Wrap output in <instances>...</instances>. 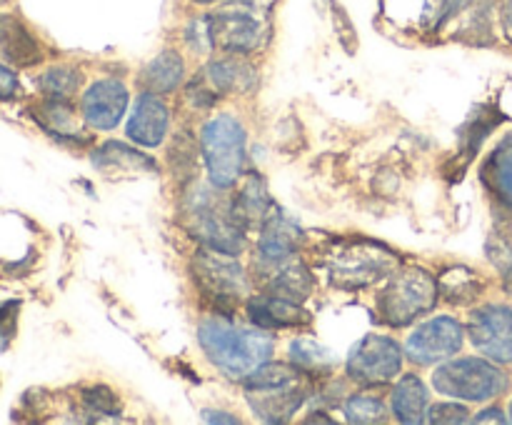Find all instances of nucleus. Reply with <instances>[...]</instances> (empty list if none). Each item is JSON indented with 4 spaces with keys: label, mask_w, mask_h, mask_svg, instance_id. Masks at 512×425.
I'll list each match as a JSON object with an SVG mask.
<instances>
[{
    "label": "nucleus",
    "mask_w": 512,
    "mask_h": 425,
    "mask_svg": "<svg viewBox=\"0 0 512 425\" xmlns=\"http://www.w3.org/2000/svg\"><path fill=\"white\" fill-rule=\"evenodd\" d=\"M438 290L448 303L468 305L478 298L480 290H483V283H480L473 270L450 268L438 278Z\"/></svg>",
    "instance_id": "obj_25"
},
{
    "label": "nucleus",
    "mask_w": 512,
    "mask_h": 425,
    "mask_svg": "<svg viewBox=\"0 0 512 425\" xmlns=\"http://www.w3.org/2000/svg\"><path fill=\"white\" fill-rule=\"evenodd\" d=\"M403 365V350L385 335H368L353 348L348 358L350 378L363 385H380L393 380Z\"/></svg>",
    "instance_id": "obj_9"
},
{
    "label": "nucleus",
    "mask_w": 512,
    "mask_h": 425,
    "mask_svg": "<svg viewBox=\"0 0 512 425\" xmlns=\"http://www.w3.org/2000/svg\"><path fill=\"white\" fill-rule=\"evenodd\" d=\"M0 55H3L8 63L20 65V68L35 65L43 58L40 45L35 43V38L28 33V28H25L20 20L10 18V15H0Z\"/></svg>",
    "instance_id": "obj_17"
},
{
    "label": "nucleus",
    "mask_w": 512,
    "mask_h": 425,
    "mask_svg": "<svg viewBox=\"0 0 512 425\" xmlns=\"http://www.w3.org/2000/svg\"><path fill=\"white\" fill-rule=\"evenodd\" d=\"M273 268L275 273L268 278L270 293L293 300V303L308 298L313 280H310V273L305 270V265L293 263V260H285V263L273 265Z\"/></svg>",
    "instance_id": "obj_21"
},
{
    "label": "nucleus",
    "mask_w": 512,
    "mask_h": 425,
    "mask_svg": "<svg viewBox=\"0 0 512 425\" xmlns=\"http://www.w3.org/2000/svg\"><path fill=\"white\" fill-rule=\"evenodd\" d=\"M475 423H505V415L500 408H488L475 418Z\"/></svg>",
    "instance_id": "obj_35"
},
{
    "label": "nucleus",
    "mask_w": 512,
    "mask_h": 425,
    "mask_svg": "<svg viewBox=\"0 0 512 425\" xmlns=\"http://www.w3.org/2000/svg\"><path fill=\"white\" fill-rule=\"evenodd\" d=\"M470 340L480 353L498 363H512V310L505 305H485L468 320Z\"/></svg>",
    "instance_id": "obj_11"
},
{
    "label": "nucleus",
    "mask_w": 512,
    "mask_h": 425,
    "mask_svg": "<svg viewBox=\"0 0 512 425\" xmlns=\"http://www.w3.org/2000/svg\"><path fill=\"white\" fill-rule=\"evenodd\" d=\"M248 313L258 328L275 330V328H298V325L310 323V315L300 308L298 303L280 295H258L248 300Z\"/></svg>",
    "instance_id": "obj_15"
},
{
    "label": "nucleus",
    "mask_w": 512,
    "mask_h": 425,
    "mask_svg": "<svg viewBox=\"0 0 512 425\" xmlns=\"http://www.w3.org/2000/svg\"><path fill=\"white\" fill-rule=\"evenodd\" d=\"M15 93H18V78H15L13 70L0 65V100L13 98Z\"/></svg>",
    "instance_id": "obj_33"
},
{
    "label": "nucleus",
    "mask_w": 512,
    "mask_h": 425,
    "mask_svg": "<svg viewBox=\"0 0 512 425\" xmlns=\"http://www.w3.org/2000/svg\"><path fill=\"white\" fill-rule=\"evenodd\" d=\"M145 88L150 93H173L183 80V60L173 50H165L158 58L150 60V65L143 73Z\"/></svg>",
    "instance_id": "obj_23"
},
{
    "label": "nucleus",
    "mask_w": 512,
    "mask_h": 425,
    "mask_svg": "<svg viewBox=\"0 0 512 425\" xmlns=\"http://www.w3.org/2000/svg\"><path fill=\"white\" fill-rule=\"evenodd\" d=\"M470 0H445V15H453L458 10H463Z\"/></svg>",
    "instance_id": "obj_38"
},
{
    "label": "nucleus",
    "mask_w": 512,
    "mask_h": 425,
    "mask_svg": "<svg viewBox=\"0 0 512 425\" xmlns=\"http://www.w3.org/2000/svg\"><path fill=\"white\" fill-rule=\"evenodd\" d=\"M323 268L330 283L340 290H360L395 273L400 265L398 253L383 243L365 238H338L323 248Z\"/></svg>",
    "instance_id": "obj_2"
},
{
    "label": "nucleus",
    "mask_w": 512,
    "mask_h": 425,
    "mask_svg": "<svg viewBox=\"0 0 512 425\" xmlns=\"http://www.w3.org/2000/svg\"><path fill=\"white\" fill-rule=\"evenodd\" d=\"M290 358L298 368H303L305 373H328L335 365V358L330 355L328 348L313 343V340H298V343L290 345Z\"/></svg>",
    "instance_id": "obj_26"
},
{
    "label": "nucleus",
    "mask_w": 512,
    "mask_h": 425,
    "mask_svg": "<svg viewBox=\"0 0 512 425\" xmlns=\"http://www.w3.org/2000/svg\"><path fill=\"white\" fill-rule=\"evenodd\" d=\"M80 75L70 68H53L40 78V88L55 100H68L78 90Z\"/></svg>",
    "instance_id": "obj_27"
},
{
    "label": "nucleus",
    "mask_w": 512,
    "mask_h": 425,
    "mask_svg": "<svg viewBox=\"0 0 512 425\" xmlns=\"http://www.w3.org/2000/svg\"><path fill=\"white\" fill-rule=\"evenodd\" d=\"M428 388L418 375L408 373L393 390V413L400 423H423L428 413Z\"/></svg>",
    "instance_id": "obj_18"
},
{
    "label": "nucleus",
    "mask_w": 512,
    "mask_h": 425,
    "mask_svg": "<svg viewBox=\"0 0 512 425\" xmlns=\"http://www.w3.org/2000/svg\"><path fill=\"white\" fill-rule=\"evenodd\" d=\"M440 298L438 280L423 268L395 270L393 280L385 285L383 293L378 295V315L383 323L408 325L420 315L430 313Z\"/></svg>",
    "instance_id": "obj_4"
},
{
    "label": "nucleus",
    "mask_w": 512,
    "mask_h": 425,
    "mask_svg": "<svg viewBox=\"0 0 512 425\" xmlns=\"http://www.w3.org/2000/svg\"><path fill=\"white\" fill-rule=\"evenodd\" d=\"M233 215L235 220H238L243 228H248V225H255V223H265V220L270 218V198L268 193H265V185L263 180L255 178V175H250L248 180H245V185L240 188V193L235 195L233 200Z\"/></svg>",
    "instance_id": "obj_20"
},
{
    "label": "nucleus",
    "mask_w": 512,
    "mask_h": 425,
    "mask_svg": "<svg viewBox=\"0 0 512 425\" xmlns=\"http://www.w3.org/2000/svg\"><path fill=\"white\" fill-rule=\"evenodd\" d=\"M165 133H168V108L163 100L155 93H143L135 103L133 115L128 120V135L140 145H153L163 143Z\"/></svg>",
    "instance_id": "obj_14"
},
{
    "label": "nucleus",
    "mask_w": 512,
    "mask_h": 425,
    "mask_svg": "<svg viewBox=\"0 0 512 425\" xmlns=\"http://www.w3.org/2000/svg\"><path fill=\"white\" fill-rule=\"evenodd\" d=\"M483 180L488 188L512 208V140H505L488 158L483 168Z\"/></svg>",
    "instance_id": "obj_24"
},
{
    "label": "nucleus",
    "mask_w": 512,
    "mask_h": 425,
    "mask_svg": "<svg viewBox=\"0 0 512 425\" xmlns=\"http://www.w3.org/2000/svg\"><path fill=\"white\" fill-rule=\"evenodd\" d=\"M193 270L200 288L220 303L240 300L248 293L243 268L238 265V260H233V255L223 253V250H200L193 260Z\"/></svg>",
    "instance_id": "obj_10"
},
{
    "label": "nucleus",
    "mask_w": 512,
    "mask_h": 425,
    "mask_svg": "<svg viewBox=\"0 0 512 425\" xmlns=\"http://www.w3.org/2000/svg\"><path fill=\"white\" fill-rule=\"evenodd\" d=\"M345 415L350 423H385V405L373 395H353L345 403Z\"/></svg>",
    "instance_id": "obj_28"
},
{
    "label": "nucleus",
    "mask_w": 512,
    "mask_h": 425,
    "mask_svg": "<svg viewBox=\"0 0 512 425\" xmlns=\"http://www.w3.org/2000/svg\"><path fill=\"white\" fill-rule=\"evenodd\" d=\"M203 158L210 180L218 188H228L243 175L245 130L230 115H218L203 130Z\"/></svg>",
    "instance_id": "obj_6"
},
{
    "label": "nucleus",
    "mask_w": 512,
    "mask_h": 425,
    "mask_svg": "<svg viewBox=\"0 0 512 425\" xmlns=\"http://www.w3.org/2000/svg\"><path fill=\"white\" fill-rule=\"evenodd\" d=\"M203 418L208 420V423H238V418H233V415H223L220 410L218 413H215V410H205Z\"/></svg>",
    "instance_id": "obj_37"
},
{
    "label": "nucleus",
    "mask_w": 512,
    "mask_h": 425,
    "mask_svg": "<svg viewBox=\"0 0 512 425\" xmlns=\"http://www.w3.org/2000/svg\"><path fill=\"white\" fill-rule=\"evenodd\" d=\"M460 345H463V325L443 315L420 325L405 343V353L413 363L433 365L458 353Z\"/></svg>",
    "instance_id": "obj_12"
},
{
    "label": "nucleus",
    "mask_w": 512,
    "mask_h": 425,
    "mask_svg": "<svg viewBox=\"0 0 512 425\" xmlns=\"http://www.w3.org/2000/svg\"><path fill=\"white\" fill-rule=\"evenodd\" d=\"M488 255L495 268L500 270V275L505 278V283L512 285V245L503 238H493L488 243Z\"/></svg>",
    "instance_id": "obj_30"
},
{
    "label": "nucleus",
    "mask_w": 512,
    "mask_h": 425,
    "mask_svg": "<svg viewBox=\"0 0 512 425\" xmlns=\"http://www.w3.org/2000/svg\"><path fill=\"white\" fill-rule=\"evenodd\" d=\"M310 373L290 365H260L245 378V398L250 408L268 423H285L310 393Z\"/></svg>",
    "instance_id": "obj_3"
},
{
    "label": "nucleus",
    "mask_w": 512,
    "mask_h": 425,
    "mask_svg": "<svg viewBox=\"0 0 512 425\" xmlns=\"http://www.w3.org/2000/svg\"><path fill=\"white\" fill-rule=\"evenodd\" d=\"M128 108V90L118 80H98L83 98V113L93 128H115Z\"/></svg>",
    "instance_id": "obj_13"
},
{
    "label": "nucleus",
    "mask_w": 512,
    "mask_h": 425,
    "mask_svg": "<svg viewBox=\"0 0 512 425\" xmlns=\"http://www.w3.org/2000/svg\"><path fill=\"white\" fill-rule=\"evenodd\" d=\"M85 405H88L90 413H103V415H118L120 413V405L118 400H115V395L110 393L108 388H90L85 390L83 395Z\"/></svg>",
    "instance_id": "obj_29"
},
{
    "label": "nucleus",
    "mask_w": 512,
    "mask_h": 425,
    "mask_svg": "<svg viewBox=\"0 0 512 425\" xmlns=\"http://www.w3.org/2000/svg\"><path fill=\"white\" fill-rule=\"evenodd\" d=\"M205 78L213 85V90L218 95L233 93V90H248L253 85L255 75L250 65H245L243 60L228 58L218 60V63H210L205 68Z\"/></svg>",
    "instance_id": "obj_22"
},
{
    "label": "nucleus",
    "mask_w": 512,
    "mask_h": 425,
    "mask_svg": "<svg viewBox=\"0 0 512 425\" xmlns=\"http://www.w3.org/2000/svg\"><path fill=\"white\" fill-rule=\"evenodd\" d=\"M195 3H215V0H195Z\"/></svg>",
    "instance_id": "obj_40"
},
{
    "label": "nucleus",
    "mask_w": 512,
    "mask_h": 425,
    "mask_svg": "<svg viewBox=\"0 0 512 425\" xmlns=\"http://www.w3.org/2000/svg\"><path fill=\"white\" fill-rule=\"evenodd\" d=\"M500 20H503L505 35L512 40V0H505L503 10H500Z\"/></svg>",
    "instance_id": "obj_36"
},
{
    "label": "nucleus",
    "mask_w": 512,
    "mask_h": 425,
    "mask_svg": "<svg viewBox=\"0 0 512 425\" xmlns=\"http://www.w3.org/2000/svg\"><path fill=\"white\" fill-rule=\"evenodd\" d=\"M300 245V228L283 215H270L263 223L258 253L263 265H278L293 258Z\"/></svg>",
    "instance_id": "obj_16"
},
{
    "label": "nucleus",
    "mask_w": 512,
    "mask_h": 425,
    "mask_svg": "<svg viewBox=\"0 0 512 425\" xmlns=\"http://www.w3.org/2000/svg\"><path fill=\"white\" fill-rule=\"evenodd\" d=\"M330 423V418H323V415H313V418H308V423Z\"/></svg>",
    "instance_id": "obj_39"
},
{
    "label": "nucleus",
    "mask_w": 512,
    "mask_h": 425,
    "mask_svg": "<svg viewBox=\"0 0 512 425\" xmlns=\"http://www.w3.org/2000/svg\"><path fill=\"white\" fill-rule=\"evenodd\" d=\"M470 410L465 405L458 403H438L430 408V413L425 415L428 423H468Z\"/></svg>",
    "instance_id": "obj_31"
},
{
    "label": "nucleus",
    "mask_w": 512,
    "mask_h": 425,
    "mask_svg": "<svg viewBox=\"0 0 512 425\" xmlns=\"http://www.w3.org/2000/svg\"><path fill=\"white\" fill-rule=\"evenodd\" d=\"M510 420H512V403H510Z\"/></svg>",
    "instance_id": "obj_41"
},
{
    "label": "nucleus",
    "mask_w": 512,
    "mask_h": 425,
    "mask_svg": "<svg viewBox=\"0 0 512 425\" xmlns=\"http://www.w3.org/2000/svg\"><path fill=\"white\" fill-rule=\"evenodd\" d=\"M15 310H18V305L15 303L0 305V335H3V338H10V335H13Z\"/></svg>",
    "instance_id": "obj_34"
},
{
    "label": "nucleus",
    "mask_w": 512,
    "mask_h": 425,
    "mask_svg": "<svg viewBox=\"0 0 512 425\" xmlns=\"http://www.w3.org/2000/svg\"><path fill=\"white\" fill-rule=\"evenodd\" d=\"M190 228L205 240L210 248L235 255L243 248V225L235 220L233 208H223L210 195H198L188 208Z\"/></svg>",
    "instance_id": "obj_8"
},
{
    "label": "nucleus",
    "mask_w": 512,
    "mask_h": 425,
    "mask_svg": "<svg viewBox=\"0 0 512 425\" xmlns=\"http://www.w3.org/2000/svg\"><path fill=\"white\" fill-rule=\"evenodd\" d=\"M210 43L225 53H253L265 40V20L248 3H233L208 18Z\"/></svg>",
    "instance_id": "obj_7"
},
{
    "label": "nucleus",
    "mask_w": 512,
    "mask_h": 425,
    "mask_svg": "<svg viewBox=\"0 0 512 425\" xmlns=\"http://www.w3.org/2000/svg\"><path fill=\"white\" fill-rule=\"evenodd\" d=\"M198 340L205 355L228 378H248L273 355V338L263 330L238 328L223 318L200 323Z\"/></svg>",
    "instance_id": "obj_1"
},
{
    "label": "nucleus",
    "mask_w": 512,
    "mask_h": 425,
    "mask_svg": "<svg viewBox=\"0 0 512 425\" xmlns=\"http://www.w3.org/2000/svg\"><path fill=\"white\" fill-rule=\"evenodd\" d=\"M333 15H335V28H338V35H340V40H343L345 50H348V53H355V28H353V23H350V18H348V13H345L343 5L333 3Z\"/></svg>",
    "instance_id": "obj_32"
},
{
    "label": "nucleus",
    "mask_w": 512,
    "mask_h": 425,
    "mask_svg": "<svg viewBox=\"0 0 512 425\" xmlns=\"http://www.w3.org/2000/svg\"><path fill=\"white\" fill-rule=\"evenodd\" d=\"M93 163L108 175H135V173H153L155 163L148 155L128 148L123 143H105L103 148L95 150Z\"/></svg>",
    "instance_id": "obj_19"
},
{
    "label": "nucleus",
    "mask_w": 512,
    "mask_h": 425,
    "mask_svg": "<svg viewBox=\"0 0 512 425\" xmlns=\"http://www.w3.org/2000/svg\"><path fill=\"white\" fill-rule=\"evenodd\" d=\"M433 385L438 388V393L450 395V398L485 403L508 388V378L498 365L488 363V360L458 358L435 370Z\"/></svg>",
    "instance_id": "obj_5"
}]
</instances>
